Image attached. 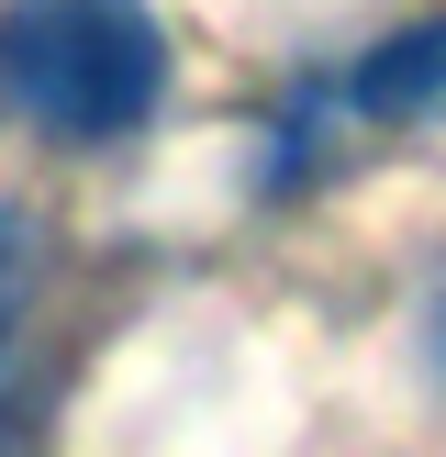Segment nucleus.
<instances>
[{
  "mask_svg": "<svg viewBox=\"0 0 446 457\" xmlns=\"http://www.w3.org/2000/svg\"><path fill=\"white\" fill-rule=\"evenodd\" d=\"M0 101L56 145H123L168 101V34L145 0H12Z\"/></svg>",
  "mask_w": 446,
  "mask_h": 457,
  "instance_id": "f257e3e1",
  "label": "nucleus"
},
{
  "mask_svg": "<svg viewBox=\"0 0 446 457\" xmlns=\"http://www.w3.org/2000/svg\"><path fill=\"white\" fill-rule=\"evenodd\" d=\"M446 112V22H413V34H391L379 56H357L346 79H312L290 89L279 134H268V179H290L312 145H324V123H435Z\"/></svg>",
  "mask_w": 446,
  "mask_h": 457,
  "instance_id": "f03ea898",
  "label": "nucleus"
},
{
  "mask_svg": "<svg viewBox=\"0 0 446 457\" xmlns=\"http://www.w3.org/2000/svg\"><path fill=\"white\" fill-rule=\"evenodd\" d=\"M22 290H34V223H22V212H0V346H12Z\"/></svg>",
  "mask_w": 446,
  "mask_h": 457,
  "instance_id": "7ed1b4c3",
  "label": "nucleus"
},
{
  "mask_svg": "<svg viewBox=\"0 0 446 457\" xmlns=\"http://www.w3.org/2000/svg\"><path fill=\"white\" fill-rule=\"evenodd\" d=\"M435 369H446V290H435Z\"/></svg>",
  "mask_w": 446,
  "mask_h": 457,
  "instance_id": "20e7f679",
  "label": "nucleus"
}]
</instances>
